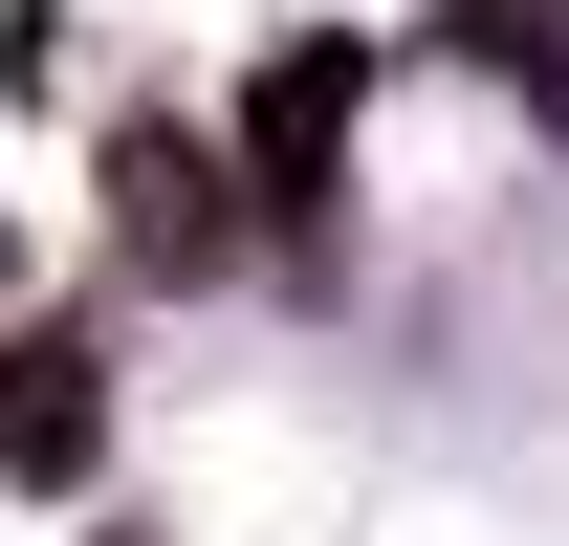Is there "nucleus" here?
<instances>
[{
	"instance_id": "obj_1",
	"label": "nucleus",
	"mask_w": 569,
	"mask_h": 546,
	"mask_svg": "<svg viewBox=\"0 0 569 546\" xmlns=\"http://www.w3.org/2000/svg\"><path fill=\"white\" fill-rule=\"evenodd\" d=\"M263 175H219L198 132H110V219H132V263H219Z\"/></svg>"
},
{
	"instance_id": "obj_2",
	"label": "nucleus",
	"mask_w": 569,
	"mask_h": 546,
	"mask_svg": "<svg viewBox=\"0 0 569 546\" xmlns=\"http://www.w3.org/2000/svg\"><path fill=\"white\" fill-rule=\"evenodd\" d=\"M329 132H351V44H284V67H263V110H241L263 219H307V198H329Z\"/></svg>"
},
{
	"instance_id": "obj_3",
	"label": "nucleus",
	"mask_w": 569,
	"mask_h": 546,
	"mask_svg": "<svg viewBox=\"0 0 569 546\" xmlns=\"http://www.w3.org/2000/svg\"><path fill=\"white\" fill-rule=\"evenodd\" d=\"M110 459V394H88V350L44 328V350H0V481H88Z\"/></svg>"
}]
</instances>
